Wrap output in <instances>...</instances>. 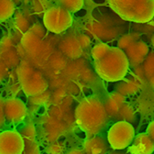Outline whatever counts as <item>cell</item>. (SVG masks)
Wrapping results in <instances>:
<instances>
[{
  "label": "cell",
  "mask_w": 154,
  "mask_h": 154,
  "mask_svg": "<svg viewBox=\"0 0 154 154\" xmlns=\"http://www.w3.org/2000/svg\"><path fill=\"white\" fill-rule=\"evenodd\" d=\"M108 119L103 103L96 97L81 99L75 107V123L87 137L99 134L106 126Z\"/></svg>",
  "instance_id": "obj_1"
},
{
  "label": "cell",
  "mask_w": 154,
  "mask_h": 154,
  "mask_svg": "<svg viewBox=\"0 0 154 154\" xmlns=\"http://www.w3.org/2000/svg\"><path fill=\"white\" fill-rule=\"evenodd\" d=\"M95 71L106 82H119L125 79L130 68L125 52L118 47H110L103 58L94 62Z\"/></svg>",
  "instance_id": "obj_2"
},
{
  "label": "cell",
  "mask_w": 154,
  "mask_h": 154,
  "mask_svg": "<svg viewBox=\"0 0 154 154\" xmlns=\"http://www.w3.org/2000/svg\"><path fill=\"white\" fill-rule=\"evenodd\" d=\"M108 3L125 21L145 24L154 18V0H108Z\"/></svg>",
  "instance_id": "obj_3"
},
{
  "label": "cell",
  "mask_w": 154,
  "mask_h": 154,
  "mask_svg": "<svg viewBox=\"0 0 154 154\" xmlns=\"http://www.w3.org/2000/svg\"><path fill=\"white\" fill-rule=\"evenodd\" d=\"M43 26L50 33L60 34L73 24L72 14L60 6H53L45 11L42 17Z\"/></svg>",
  "instance_id": "obj_4"
},
{
  "label": "cell",
  "mask_w": 154,
  "mask_h": 154,
  "mask_svg": "<svg viewBox=\"0 0 154 154\" xmlns=\"http://www.w3.org/2000/svg\"><path fill=\"white\" fill-rule=\"evenodd\" d=\"M135 137V130L132 123L117 121L107 132L108 143L113 150L122 151L129 148Z\"/></svg>",
  "instance_id": "obj_5"
},
{
  "label": "cell",
  "mask_w": 154,
  "mask_h": 154,
  "mask_svg": "<svg viewBox=\"0 0 154 154\" xmlns=\"http://www.w3.org/2000/svg\"><path fill=\"white\" fill-rule=\"evenodd\" d=\"M24 141L20 132L5 130L0 132V154H22Z\"/></svg>",
  "instance_id": "obj_6"
},
{
  "label": "cell",
  "mask_w": 154,
  "mask_h": 154,
  "mask_svg": "<svg viewBox=\"0 0 154 154\" xmlns=\"http://www.w3.org/2000/svg\"><path fill=\"white\" fill-rule=\"evenodd\" d=\"M3 112L5 119L11 123L18 124L24 121L27 115V106L20 99L12 97L4 101Z\"/></svg>",
  "instance_id": "obj_7"
},
{
  "label": "cell",
  "mask_w": 154,
  "mask_h": 154,
  "mask_svg": "<svg viewBox=\"0 0 154 154\" xmlns=\"http://www.w3.org/2000/svg\"><path fill=\"white\" fill-rule=\"evenodd\" d=\"M22 91L28 97L34 96L48 90V83L39 71L34 70L29 77L20 82Z\"/></svg>",
  "instance_id": "obj_8"
},
{
  "label": "cell",
  "mask_w": 154,
  "mask_h": 154,
  "mask_svg": "<svg viewBox=\"0 0 154 154\" xmlns=\"http://www.w3.org/2000/svg\"><path fill=\"white\" fill-rule=\"evenodd\" d=\"M130 66L137 67L143 64L149 53V47L145 42L139 40L124 50Z\"/></svg>",
  "instance_id": "obj_9"
},
{
  "label": "cell",
  "mask_w": 154,
  "mask_h": 154,
  "mask_svg": "<svg viewBox=\"0 0 154 154\" xmlns=\"http://www.w3.org/2000/svg\"><path fill=\"white\" fill-rule=\"evenodd\" d=\"M24 141L22 154H41L40 146L37 141V130L33 123H27L20 130Z\"/></svg>",
  "instance_id": "obj_10"
},
{
  "label": "cell",
  "mask_w": 154,
  "mask_h": 154,
  "mask_svg": "<svg viewBox=\"0 0 154 154\" xmlns=\"http://www.w3.org/2000/svg\"><path fill=\"white\" fill-rule=\"evenodd\" d=\"M21 45L26 53L33 57L45 53V45L42 38H38L29 30L23 33L21 40Z\"/></svg>",
  "instance_id": "obj_11"
},
{
  "label": "cell",
  "mask_w": 154,
  "mask_h": 154,
  "mask_svg": "<svg viewBox=\"0 0 154 154\" xmlns=\"http://www.w3.org/2000/svg\"><path fill=\"white\" fill-rule=\"evenodd\" d=\"M64 125L53 118L46 119L43 122L42 130V137L46 141L52 143L57 141L64 134Z\"/></svg>",
  "instance_id": "obj_12"
},
{
  "label": "cell",
  "mask_w": 154,
  "mask_h": 154,
  "mask_svg": "<svg viewBox=\"0 0 154 154\" xmlns=\"http://www.w3.org/2000/svg\"><path fill=\"white\" fill-rule=\"evenodd\" d=\"M109 146L107 139L97 134L88 137L83 142L82 149L86 154H107Z\"/></svg>",
  "instance_id": "obj_13"
},
{
  "label": "cell",
  "mask_w": 154,
  "mask_h": 154,
  "mask_svg": "<svg viewBox=\"0 0 154 154\" xmlns=\"http://www.w3.org/2000/svg\"><path fill=\"white\" fill-rule=\"evenodd\" d=\"M130 154H152L154 152V144L146 133L135 135L131 145L129 146Z\"/></svg>",
  "instance_id": "obj_14"
},
{
  "label": "cell",
  "mask_w": 154,
  "mask_h": 154,
  "mask_svg": "<svg viewBox=\"0 0 154 154\" xmlns=\"http://www.w3.org/2000/svg\"><path fill=\"white\" fill-rule=\"evenodd\" d=\"M60 50L64 56L71 59H77L83 53V48L77 37L68 36L62 40L59 45Z\"/></svg>",
  "instance_id": "obj_15"
},
{
  "label": "cell",
  "mask_w": 154,
  "mask_h": 154,
  "mask_svg": "<svg viewBox=\"0 0 154 154\" xmlns=\"http://www.w3.org/2000/svg\"><path fill=\"white\" fill-rule=\"evenodd\" d=\"M125 102V97L119 92H113L106 97L103 104L109 119H115Z\"/></svg>",
  "instance_id": "obj_16"
},
{
  "label": "cell",
  "mask_w": 154,
  "mask_h": 154,
  "mask_svg": "<svg viewBox=\"0 0 154 154\" xmlns=\"http://www.w3.org/2000/svg\"><path fill=\"white\" fill-rule=\"evenodd\" d=\"M141 88L140 82L137 79H122L116 87V92L126 96L134 95Z\"/></svg>",
  "instance_id": "obj_17"
},
{
  "label": "cell",
  "mask_w": 154,
  "mask_h": 154,
  "mask_svg": "<svg viewBox=\"0 0 154 154\" xmlns=\"http://www.w3.org/2000/svg\"><path fill=\"white\" fill-rule=\"evenodd\" d=\"M15 14V3L13 0H0V22H6Z\"/></svg>",
  "instance_id": "obj_18"
},
{
  "label": "cell",
  "mask_w": 154,
  "mask_h": 154,
  "mask_svg": "<svg viewBox=\"0 0 154 154\" xmlns=\"http://www.w3.org/2000/svg\"><path fill=\"white\" fill-rule=\"evenodd\" d=\"M135 118H136V113H135L134 108L130 103L125 102L114 119L116 120V122L125 121L132 123L133 122H134Z\"/></svg>",
  "instance_id": "obj_19"
},
{
  "label": "cell",
  "mask_w": 154,
  "mask_h": 154,
  "mask_svg": "<svg viewBox=\"0 0 154 154\" xmlns=\"http://www.w3.org/2000/svg\"><path fill=\"white\" fill-rule=\"evenodd\" d=\"M139 40H141V34L136 32H131L128 33L122 36L121 38L118 40V48H119L122 50H125L129 46L134 44V42H137Z\"/></svg>",
  "instance_id": "obj_20"
},
{
  "label": "cell",
  "mask_w": 154,
  "mask_h": 154,
  "mask_svg": "<svg viewBox=\"0 0 154 154\" xmlns=\"http://www.w3.org/2000/svg\"><path fill=\"white\" fill-rule=\"evenodd\" d=\"M58 2L59 6L72 14L79 11L84 6V0H58Z\"/></svg>",
  "instance_id": "obj_21"
},
{
  "label": "cell",
  "mask_w": 154,
  "mask_h": 154,
  "mask_svg": "<svg viewBox=\"0 0 154 154\" xmlns=\"http://www.w3.org/2000/svg\"><path fill=\"white\" fill-rule=\"evenodd\" d=\"M14 27L16 28V29H18L19 32H22V33L27 32L30 28L29 21L22 12H18L14 14Z\"/></svg>",
  "instance_id": "obj_22"
},
{
  "label": "cell",
  "mask_w": 154,
  "mask_h": 154,
  "mask_svg": "<svg viewBox=\"0 0 154 154\" xmlns=\"http://www.w3.org/2000/svg\"><path fill=\"white\" fill-rule=\"evenodd\" d=\"M110 48V46L103 42H99L94 45L91 49V57L94 60L97 61V60H99L102 58H103L109 52Z\"/></svg>",
  "instance_id": "obj_23"
},
{
  "label": "cell",
  "mask_w": 154,
  "mask_h": 154,
  "mask_svg": "<svg viewBox=\"0 0 154 154\" xmlns=\"http://www.w3.org/2000/svg\"><path fill=\"white\" fill-rule=\"evenodd\" d=\"M144 72L146 78L154 75V52H149L142 64Z\"/></svg>",
  "instance_id": "obj_24"
},
{
  "label": "cell",
  "mask_w": 154,
  "mask_h": 154,
  "mask_svg": "<svg viewBox=\"0 0 154 154\" xmlns=\"http://www.w3.org/2000/svg\"><path fill=\"white\" fill-rule=\"evenodd\" d=\"M50 93L48 92V91H45L42 94H39V95L29 97V101L31 104L41 106V105H43V104L48 103V100L50 99Z\"/></svg>",
  "instance_id": "obj_25"
},
{
  "label": "cell",
  "mask_w": 154,
  "mask_h": 154,
  "mask_svg": "<svg viewBox=\"0 0 154 154\" xmlns=\"http://www.w3.org/2000/svg\"><path fill=\"white\" fill-rule=\"evenodd\" d=\"M47 154H63L64 146L58 141L52 142L47 146Z\"/></svg>",
  "instance_id": "obj_26"
},
{
  "label": "cell",
  "mask_w": 154,
  "mask_h": 154,
  "mask_svg": "<svg viewBox=\"0 0 154 154\" xmlns=\"http://www.w3.org/2000/svg\"><path fill=\"white\" fill-rule=\"evenodd\" d=\"M45 28L44 26H42L41 24H34L29 28V30L34 33L36 36H38V38H42L45 36Z\"/></svg>",
  "instance_id": "obj_27"
},
{
  "label": "cell",
  "mask_w": 154,
  "mask_h": 154,
  "mask_svg": "<svg viewBox=\"0 0 154 154\" xmlns=\"http://www.w3.org/2000/svg\"><path fill=\"white\" fill-rule=\"evenodd\" d=\"M79 44L83 48H87L90 46L91 45V38L86 34H81L77 37Z\"/></svg>",
  "instance_id": "obj_28"
},
{
  "label": "cell",
  "mask_w": 154,
  "mask_h": 154,
  "mask_svg": "<svg viewBox=\"0 0 154 154\" xmlns=\"http://www.w3.org/2000/svg\"><path fill=\"white\" fill-rule=\"evenodd\" d=\"M51 60H53V62L51 61V64H53V67L57 68V69L64 68L65 66V61L62 57H55L53 59L51 58Z\"/></svg>",
  "instance_id": "obj_29"
},
{
  "label": "cell",
  "mask_w": 154,
  "mask_h": 154,
  "mask_svg": "<svg viewBox=\"0 0 154 154\" xmlns=\"http://www.w3.org/2000/svg\"><path fill=\"white\" fill-rule=\"evenodd\" d=\"M13 45V43H12V42H11V40L10 39V38H4V39L2 40V42H1V45H0V47H1V48H2V50L5 51V52H7V51L8 50H11V49H12V45Z\"/></svg>",
  "instance_id": "obj_30"
},
{
  "label": "cell",
  "mask_w": 154,
  "mask_h": 154,
  "mask_svg": "<svg viewBox=\"0 0 154 154\" xmlns=\"http://www.w3.org/2000/svg\"><path fill=\"white\" fill-rule=\"evenodd\" d=\"M146 134L149 136V137L151 138V140H152L154 144V120L148 125Z\"/></svg>",
  "instance_id": "obj_31"
},
{
  "label": "cell",
  "mask_w": 154,
  "mask_h": 154,
  "mask_svg": "<svg viewBox=\"0 0 154 154\" xmlns=\"http://www.w3.org/2000/svg\"><path fill=\"white\" fill-rule=\"evenodd\" d=\"M7 68H8V67L3 62L0 61V84L2 83V79H4L6 73H7Z\"/></svg>",
  "instance_id": "obj_32"
},
{
  "label": "cell",
  "mask_w": 154,
  "mask_h": 154,
  "mask_svg": "<svg viewBox=\"0 0 154 154\" xmlns=\"http://www.w3.org/2000/svg\"><path fill=\"white\" fill-rule=\"evenodd\" d=\"M3 104H4V102H2L0 99V127L3 125L4 122L6 121V119H5L4 116V112H3Z\"/></svg>",
  "instance_id": "obj_33"
},
{
  "label": "cell",
  "mask_w": 154,
  "mask_h": 154,
  "mask_svg": "<svg viewBox=\"0 0 154 154\" xmlns=\"http://www.w3.org/2000/svg\"><path fill=\"white\" fill-rule=\"evenodd\" d=\"M66 154H86L83 150V149L79 147H75L71 149L66 152Z\"/></svg>",
  "instance_id": "obj_34"
},
{
  "label": "cell",
  "mask_w": 154,
  "mask_h": 154,
  "mask_svg": "<svg viewBox=\"0 0 154 154\" xmlns=\"http://www.w3.org/2000/svg\"><path fill=\"white\" fill-rule=\"evenodd\" d=\"M148 80H149V84L151 86V88L154 89V75L149 77V78H148Z\"/></svg>",
  "instance_id": "obj_35"
},
{
  "label": "cell",
  "mask_w": 154,
  "mask_h": 154,
  "mask_svg": "<svg viewBox=\"0 0 154 154\" xmlns=\"http://www.w3.org/2000/svg\"><path fill=\"white\" fill-rule=\"evenodd\" d=\"M109 154H128V153H126V152H120V151H117V150H114L113 152H110Z\"/></svg>",
  "instance_id": "obj_36"
},
{
  "label": "cell",
  "mask_w": 154,
  "mask_h": 154,
  "mask_svg": "<svg viewBox=\"0 0 154 154\" xmlns=\"http://www.w3.org/2000/svg\"><path fill=\"white\" fill-rule=\"evenodd\" d=\"M151 45H152V48L154 49V33L152 34V38H151Z\"/></svg>",
  "instance_id": "obj_37"
},
{
  "label": "cell",
  "mask_w": 154,
  "mask_h": 154,
  "mask_svg": "<svg viewBox=\"0 0 154 154\" xmlns=\"http://www.w3.org/2000/svg\"><path fill=\"white\" fill-rule=\"evenodd\" d=\"M14 2V3H15L16 2V1H21V0H13Z\"/></svg>",
  "instance_id": "obj_38"
}]
</instances>
